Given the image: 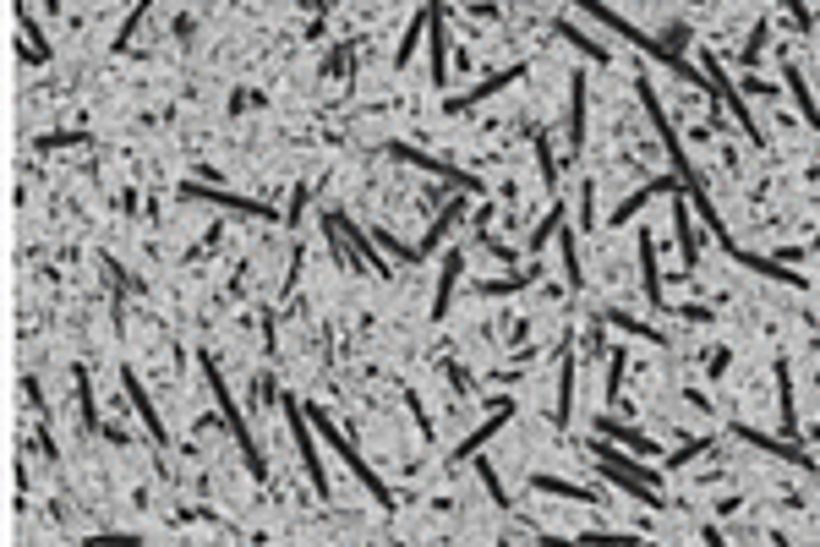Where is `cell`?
Instances as JSON below:
<instances>
[{
	"label": "cell",
	"instance_id": "obj_2",
	"mask_svg": "<svg viewBox=\"0 0 820 547\" xmlns=\"http://www.w3.org/2000/svg\"><path fill=\"white\" fill-rule=\"evenodd\" d=\"M197 372H203V383H208V394H214L219 416H225L230 438H236V449H241L246 471H252V482H268V460H263V449H257L252 427H246V416H241V405H236V394H230V383H225V372H219V362H214L208 351H197Z\"/></svg>",
	"mask_w": 820,
	"mask_h": 547
},
{
	"label": "cell",
	"instance_id": "obj_34",
	"mask_svg": "<svg viewBox=\"0 0 820 547\" xmlns=\"http://www.w3.org/2000/svg\"><path fill=\"white\" fill-rule=\"evenodd\" d=\"M624 372H629L624 351H607V394L602 400H624Z\"/></svg>",
	"mask_w": 820,
	"mask_h": 547
},
{
	"label": "cell",
	"instance_id": "obj_44",
	"mask_svg": "<svg viewBox=\"0 0 820 547\" xmlns=\"http://www.w3.org/2000/svg\"><path fill=\"white\" fill-rule=\"evenodd\" d=\"M323 72H328V77H334V72H350V44H339V50L328 55V66H323Z\"/></svg>",
	"mask_w": 820,
	"mask_h": 547
},
{
	"label": "cell",
	"instance_id": "obj_10",
	"mask_svg": "<svg viewBox=\"0 0 820 547\" xmlns=\"http://www.w3.org/2000/svg\"><path fill=\"white\" fill-rule=\"evenodd\" d=\"M427 6V61H432V88H449V28H443V0H421Z\"/></svg>",
	"mask_w": 820,
	"mask_h": 547
},
{
	"label": "cell",
	"instance_id": "obj_15",
	"mask_svg": "<svg viewBox=\"0 0 820 547\" xmlns=\"http://www.w3.org/2000/svg\"><path fill=\"white\" fill-rule=\"evenodd\" d=\"M640 285H646V312H667V290H662V269H656V241L651 230L640 236Z\"/></svg>",
	"mask_w": 820,
	"mask_h": 547
},
{
	"label": "cell",
	"instance_id": "obj_42",
	"mask_svg": "<svg viewBox=\"0 0 820 547\" xmlns=\"http://www.w3.org/2000/svg\"><path fill=\"white\" fill-rule=\"evenodd\" d=\"M580 225H585V230L602 225V219H596V186H591V181L580 186Z\"/></svg>",
	"mask_w": 820,
	"mask_h": 547
},
{
	"label": "cell",
	"instance_id": "obj_17",
	"mask_svg": "<svg viewBox=\"0 0 820 547\" xmlns=\"http://www.w3.org/2000/svg\"><path fill=\"white\" fill-rule=\"evenodd\" d=\"M673 230H678V258H684V274L700 263V236H695V219H689V197L673 186Z\"/></svg>",
	"mask_w": 820,
	"mask_h": 547
},
{
	"label": "cell",
	"instance_id": "obj_11",
	"mask_svg": "<svg viewBox=\"0 0 820 547\" xmlns=\"http://www.w3.org/2000/svg\"><path fill=\"white\" fill-rule=\"evenodd\" d=\"M728 438H738V444H749V449H760V455H777V460H788V465H810V455H804L799 444H788V433L771 438V433H760V427H749V422H733Z\"/></svg>",
	"mask_w": 820,
	"mask_h": 547
},
{
	"label": "cell",
	"instance_id": "obj_7",
	"mask_svg": "<svg viewBox=\"0 0 820 547\" xmlns=\"http://www.w3.org/2000/svg\"><path fill=\"white\" fill-rule=\"evenodd\" d=\"M181 197H192V203H208V208H225V214H246V219H279L268 203H257V197H236V192H225L219 181H186ZM279 225H285V219H279Z\"/></svg>",
	"mask_w": 820,
	"mask_h": 547
},
{
	"label": "cell",
	"instance_id": "obj_39",
	"mask_svg": "<svg viewBox=\"0 0 820 547\" xmlns=\"http://www.w3.org/2000/svg\"><path fill=\"white\" fill-rule=\"evenodd\" d=\"M706 449H711V438H689L684 449H673V455H667V471H684V465L695 460V455H706Z\"/></svg>",
	"mask_w": 820,
	"mask_h": 547
},
{
	"label": "cell",
	"instance_id": "obj_26",
	"mask_svg": "<svg viewBox=\"0 0 820 547\" xmlns=\"http://www.w3.org/2000/svg\"><path fill=\"white\" fill-rule=\"evenodd\" d=\"M460 219H465V197H454V203H443V214H438V219H432V225H427V241H421V258H427V252L438 247V241L449 236L454 225H460Z\"/></svg>",
	"mask_w": 820,
	"mask_h": 547
},
{
	"label": "cell",
	"instance_id": "obj_6",
	"mask_svg": "<svg viewBox=\"0 0 820 547\" xmlns=\"http://www.w3.org/2000/svg\"><path fill=\"white\" fill-rule=\"evenodd\" d=\"M700 72H706V83H711V93H717L722 104H728V110L738 115V126H744V137L755 148H766V132H760V121L755 115H749V104H744V93L733 88V77H728V66L717 61V55H700Z\"/></svg>",
	"mask_w": 820,
	"mask_h": 547
},
{
	"label": "cell",
	"instance_id": "obj_20",
	"mask_svg": "<svg viewBox=\"0 0 820 547\" xmlns=\"http://www.w3.org/2000/svg\"><path fill=\"white\" fill-rule=\"evenodd\" d=\"M585 88H591V83H585V72H574L569 77V148H574V154L585 148Z\"/></svg>",
	"mask_w": 820,
	"mask_h": 547
},
{
	"label": "cell",
	"instance_id": "obj_27",
	"mask_svg": "<svg viewBox=\"0 0 820 547\" xmlns=\"http://www.w3.org/2000/svg\"><path fill=\"white\" fill-rule=\"evenodd\" d=\"M72 383H77V411H82V427H88V433H104V422H99V405H93V383H88V367H77V372H72Z\"/></svg>",
	"mask_w": 820,
	"mask_h": 547
},
{
	"label": "cell",
	"instance_id": "obj_22",
	"mask_svg": "<svg viewBox=\"0 0 820 547\" xmlns=\"http://www.w3.org/2000/svg\"><path fill=\"white\" fill-rule=\"evenodd\" d=\"M602 323H613V329H624V334H635V340H651V345H667V334L656 329V323L646 318H635V312H618V307H602Z\"/></svg>",
	"mask_w": 820,
	"mask_h": 547
},
{
	"label": "cell",
	"instance_id": "obj_25",
	"mask_svg": "<svg viewBox=\"0 0 820 547\" xmlns=\"http://www.w3.org/2000/svg\"><path fill=\"white\" fill-rule=\"evenodd\" d=\"M777 405H782V433H799V416H793V367L788 356H777Z\"/></svg>",
	"mask_w": 820,
	"mask_h": 547
},
{
	"label": "cell",
	"instance_id": "obj_24",
	"mask_svg": "<svg viewBox=\"0 0 820 547\" xmlns=\"http://www.w3.org/2000/svg\"><path fill=\"white\" fill-rule=\"evenodd\" d=\"M558 356H564V372H558V411H553V422L569 427V416H574V340Z\"/></svg>",
	"mask_w": 820,
	"mask_h": 547
},
{
	"label": "cell",
	"instance_id": "obj_14",
	"mask_svg": "<svg viewBox=\"0 0 820 547\" xmlns=\"http://www.w3.org/2000/svg\"><path fill=\"white\" fill-rule=\"evenodd\" d=\"M460 274H465V252H460V247H454V252H443V274H438V290H432V323H443V318H449L454 290H460Z\"/></svg>",
	"mask_w": 820,
	"mask_h": 547
},
{
	"label": "cell",
	"instance_id": "obj_12",
	"mask_svg": "<svg viewBox=\"0 0 820 547\" xmlns=\"http://www.w3.org/2000/svg\"><path fill=\"white\" fill-rule=\"evenodd\" d=\"M121 389H126V400H132V411H137V416H143V427H148V438H154V444L164 449V438H170V433H164V416H159V405H154V394H148V389H143V378H137V372H132V367H121Z\"/></svg>",
	"mask_w": 820,
	"mask_h": 547
},
{
	"label": "cell",
	"instance_id": "obj_33",
	"mask_svg": "<svg viewBox=\"0 0 820 547\" xmlns=\"http://www.w3.org/2000/svg\"><path fill=\"white\" fill-rule=\"evenodd\" d=\"M536 165H542V186L558 197V159H553V143H547L542 132H536Z\"/></svg>",
	"mask_w": 820,
	"mask_h": 547
},
{
	"label": "cell",
	"instance_id": "obj_4",
	"mask_svg": "<svg viewBox=\"0 0 820 547\" xmlns=\"http://www.w3.org/2000/svg\"><path fill=\"white\" fill-rule=\"evenodd\" d=\"M307 416H312V427H318V433L328 438V449H334V455H339V465H345V471L356 476L361 487H367V498H372V504H383V509H394V504H400V498H394V487H383V476H378V471H372L367 460L356 455V444H350L345 433H339V422H328L323 411H307Z\"/></svg>",
	"mask_w": 820,
	"mask_h": 547
},
{
	"label": "cell",
	"instance_id": "obj_37",
	"mask_svg": "<svg viewBox=\"0 0 820 547\" xmlns=\"http://www.w3.org/2000/svg\"><path fill=\"white\" fill-rule=\"evenodd\" d=\"M558 39H564V44H580V50L591 55V61H602V66H607V50H602V44H591V39H585V33L574 28V22H558Z\"/></svg>",
	"mask_w": 820,
	"mask_h": 547
},
{
	"label": "cell",
	"instance_id": "obj_21",
	"mask_svg": "<svg viewBox=\"0 0 820 547\" xmlns=\"http://www.w3.org/2000/svg\"><path fill=\"white\" fill-rule=\"evenodd\" d=\"M334 219H339V236L350 241V252H356V258H361V269H372V274H383V269H389V263H383L378 252H372V241H367V236H361V230H356V219H350V214H339V208H334Z\"/></svg>",
	"mask_w": 820,
	"mask_h": 547
},
{
	"label": "cell",
	"instance_id": "obj_38",
	"mask_svg": "<svg viewBox=\"0 0 820 547\" xmlns=\"http://www.w3.org/2000/svg\"><path fill=\"white\" fill-rule=\"evenodd\" d=\"M378 247L389 252L394 263H416V258H421V247H405V241H400V236H389V230H378Z\"/></svg>",
	"mask_w": 820,
	"mask_h": 547
},
{
	"label": "cell",
	"instance_id": "obj_48",
	"mask_svg": "<svg viewBox=\"0 0 820 547\" xmlns=\"http://www.w3.org/2000/svg\"><path fill=\"white\" fill-rule=\"evenodd\" d=\"M39 6H44V11H55V6H61V0H39Z\"/></svg>",
	"mask_w": 820,
	"mask_h": 547
},
{
	"label": "cell",
	"instance_id": "obj_47",
	"mask_svg": "<svg viewBox=\"0 0 820 547\" xmlns=\"http://www.w3.org/2000/svg\"><path fill=\"white\" fill-rule=\"evenodd\" d=\"M728 367H733V351H717V356H711V378H722Z\"/></svg>",
	"mask_w": 820,
	"mask_h": 547
},
{
	"label": "cell",
	"instance_id": "obj_35",
	"mask_svg": "<svg viewBox=\"0 0 820 547\" xmlns=\"http://www.w3.org/2000/svg\"><path fill=\"white\" fill-rule=\"evenodd\" d=\"M564 219H569V214H564V203H553V214H547V219H542V225H536V230H531V252H542V247H547V241H553V236H558V225H564Z\"/></svg>",
	"mask_w": 820,
	"mask_h": 547
},
{
	"label": "cell",
	"instance_id": "obj_13",
	"mask_svg": "<svg viewBox=\"0 0 820 547\" xmlns=\"http://www.w3.org/2000/svg\"><path fill=\"white\" fill-rule=\"evenodd\" d=\"M509 416H514V400H492V416H487L482 427H476L471 438H465L460 449H454V465H465V460H476V455H482V449H487V438H498Z\"/></svg>",
	"mask_w": 820,
	"mask_h": 547
},
{
	"label": "cell",
	"instance_id": "obj_40",
	"mask_svg": "<svg viewBox=\"0 0 820 547\" xmlns=\"http://www.w3.org/2000/svg\"><path fill=\"white\" fill-rule=\"evenodd\" d=\"M405 394V405H410V416H416V427H421V438L432 444V416H427V405H421V394L416 389H400Z\"/></svg>",
	"mask_w": 820,
	"mask_h": 547
},
{
	"label": "cell",
	"instance_id": "obj_19",
	"mask_svg": "<svg viewBox=\"0 0 820 547\" xmlns=\"http://www.w3.org/2000/svg\"><path fill=\"white\" fill-rule=\"evenodd\" d=\"M531 487H536V493H547V498H574V504H602V493H596V487L564 482V476H547V471H536V476H531Z\"/></svg>",
	"mask_w": 820,
	"mask_h": 547
},
{
	"label": "cell",
	"instance_id": "obj_36",
	"mask_svg": "<svg viewBox=\"0 0 820 547\" xmlns=\"http://www.w3.org/2000/svg\"><path fill=\"white\" fill-rule=\"evenodd\" d=\"M476 476H482V487H487V498L498 509H509V493H503V482H498V471H492V460H482L476 455Z\"/></svg>",
	"mask_w": 820,
	"mask_h": 547
},
{
	"label": "cell",
	"instance_id": "obj_3",
	"mask_svg": "<svg viewBox=\"0 0 820 547\" xmlns=\"http://www.w3.org/2000/svg\"><path fill=\"white\" fill-rule=\"evenodd\" d=\"M591 455H596V465H602V476H613L618 487H624L629 498H640L646 509H662L667 498H662V476L651 471V465H640L635 455H624V449H613L602 433H596V444H591Z\"/></svg>",
	"mask_w": 820,
	"mask_h": 547
},
{
	"label": "cell",
	"instance_id": "obj_43",
	"mask_svg": "<svg viewBox=\"0 0 820 547\" xmlns=\"http://www.w3.org/2000/svg\"><path fill=\"white\" fill-rule=\"evenodd\" d=\"M760 50H766V22H755V33H749V44H744V55H738V66H755Z\"/></svg>",
	"mask_w": 820,
	"mask_h": 547
},
{
	"label": "cell",
	"instance_id": "obj_50",
	"mask_svg": "<svg viewBox=\"0 0 820 547\" xmlns=\"http://www.w3.org/2000/svg\"><path fill=\"white\" fill-rule=\"evenodd\" d=\"M815 383H820V372H815Z\"/></svg>",
	"mask_w": 820,
	"mask_h": 547
},
{
	"label": "cell",
	"instance_id": "obj_1",
	"mask_svg": "<svg viewBox=\"0 0 820 547\" xmlns=\"http://www.w3.org/2000/svg\"><path fill=\"white\" fill-rule=\"evenodd\" d=\"M640 104H646V115H651V126L656 132H662V148H667V159H673V181H678V192L689 197V203H695V219L700 225L711 230V236L722 241V252H733L738 241H733V230L722 225V214H717V203H711V192H706V181H700V170L689 165V154H684V143H678V132H673V121H667L662 115V99H656V88L646 83V77H640Z\"/></svg>",
	"mask_w": 820,
	"mask_h": 547
},
{
	"label": "cell",
	"instance_id": "obj_8",
	"mask_svg": "<svg viewBox=\"0 0 820 547\" xmlns=\"http://www.w3.org/2000/svg\"><path fill=\"white\" fill-rule=\"evenodd\" d=\"M383 154L400 159V165H410V170H427V176H443V181H454V186H471V197H482V192H487V181H482V176H465V170L443 165V159L421 154V148H410V143H383Z\"/></svg>",
	"mask_w": 820,
	"mask_h": 547
},
{
	"label": "cell",
	"instance_id": "obj_45",
	"mask_svg": "<svg viewBox=\"0 0 820 547\" xmlns=\"http://www.w3.org/2000/svg\"><path fill=\"white\" fill-rule=\"evenodd\" d=\"M449 383H454V389H460V394H471V400H476V383L465 378V367H449Z\"/></svg>",
	"mask_w": 820,
	"mask_h": 547
},
{
	"label": "cell",
	"instance_id": "obj_18",
	"mask_svg": "<svg viewBox=\"0 0 820 547\" xmlns=\"http://www.w3.org/2000/svg\"><path fill=\"white\" fill-rule=\"evenodd\" d=\"M673 186H678L673 176H656V181H646V186H640V192H629V197H624V203H618V208H613V219H607V225H629V219H635V214H640V208H646V203H651V197H662V192H673Z\"/></svg>",
	"mask_w": 820,
	"mask_h": 547
},
{
	"label": "cell",
	"instance_id": "obj_29",
	"mask_svg": "<svg viewBox=\"0 0 820 547\" xmlns=\"http://www.w3.org/2000/svg\"><path fill=\"white\" fill-rule=\"evenodd\" d=\"M536 274H542V269L531 263V269H520V274H509V279H482V285H476V296H514V290H525Z\"/></svg>",
	"mask_w": 820,
	"mask_h": 547
},
{
	"label": "cell",
	"instance_id": "obj_49",
	"mask_svg": "<svg viewBox=\"0 0 820 547\" xmlns=\"http://www.w3.org/2000/svg\"><path fill=\"white\" fill-rule=\"evenodd\" d=\"M810 438H820V427H815V433H810Z\"/></svg>",
	"mask_w": 820,
	"mask_h": 547
},
{
	"label": "cell",
	"instance_id": "obj_23",
	"mask_svg": "<svg viewBox=\"0 0 820 547\" xmlns=\"http://www.w3.org/2000/svg\"><path fill=\"white\" fill-rule=\"evenodd\" d=\"M596 433H602V438H618L629 455H656V444H651L646 433H635L629 422H613V416H602V422H596Z\"/></svg>",
	"mask_w": 820,
	"mask_h": 547
},
{
	"label": "cell",
	"instance_id": "obj_41",
	"mask_svg": "<svg viewBox=\"0 0 820 547\" xmlns=\"http://www.w3.org/2000/svg\"><path fill=\"white\" fill-rule=\"evenodd\" d=\"M143 17H148V0H137L132 17H126V22H121V33H115V50H126V44H132V33H137V22H143Z\"/></svg>",
	"mask_w": 820,
	"mask_h": 547
},
{
	"label": "cell",
	"instance_id": "obj_46",
	"mask_svg": "<svg viewBox=\"0 0 820 547\" xmlns=\"http://www.w3.org/2000/svg\"><path fill=\"white\" fill-rule=\"evenodd\" d=\"M782 6H788V17L799 22V28H810V6H804V0H782Z\"/></svg>",
	"mask_w": 820,
	"mask_h": 547
},
{
	"label": "cell",
	"instance_id": "obj_28",
	"mask_svg": "<svg viewBox=\"0 0 820 547\" xmlns=\"http://www.w3.org/2000/svg\"><path fill=\"white\" fill-rule=\"evenodd\" d=\"M558 252H564V279H569V290H580V285H585V269H580V241H574L569 225H558Z\"/></svg>",
	"mask_w": 820,
	"mask_h": 547
},
{
	"label": "cell",
	"instance_id": "obj_31",
	"mask_svg": "<svg viewBox=\"0 0 820 547\" xmlns=\"http://www.w3.org/2000/svg\"><path fill=\"white\" fill-rule=\"evenodd\" d=\"M93 132H44L33 137V154H55V148H88Z\"/></svg>",
	"mask_w": 820,
	"mask_h": 547
},
{
	"label": "cell",
	"instance_id": "obj_16",
	"mask_svg": "<svg viewBox=\"0 0 820 547\" xmlns=\"http://www.w3.org/2000/svg\"><path fill=\"white\" fill-rule=\"evenodd\" d=\"M782 88H788V99L799 104V115H804V126H810V132H820V99H815V88H810V77L799 72V66H782Z\"/></svg>",
	"mask_w": 820,
	"mask_h": 547
},
{
	"label": "cell",
	"instance_id": "obj_5",
	"mask_svg": "<svg viewBox=\"0 0 820 547\" xmlns=\"http://www.w3.org/2000/svg\"><path fill=\"white\" fill-rule=\"evenodd\" d=\"M279 411H285V422H290V438H296V455H301V465H307L312 493L328 498V471H323V460H318V444H312V416L296 405V394H279Z\"/></svg>",
	"mask_w": 820,
	"mask_h": 547
},
{
	"label": "cell",
	"instance_id": "obj_30",
	"mask_svg": "<svg viewBox=\"0 0 820 547\" xmlns=\"http://www.w3.org/2000/svg\"><path fill=\"white\" fill-rule=\"evenodd\" d=\"M421 28H427V6L416 11V17H410V28H405V39L394 44V66H410V55L421 50Z\"/></svg>",
	"mask_w": 820,
	"mask_h": 547
},
{
	"label": "cell",
	"instance_id": "obj_32",
	"mask_svg": "<svg viewBox=\"0 0 820 547\" xmlns=\"http://www.w3.org/2000/svg\"><path fill=\"white\" fill-rule=\"evenodd\" d=\"M17 17H22V33H28V44H22V61L44 66V61H50V44H44V33L33 28V17H28V11H17Z\"/></svg>",
	"mask_w": 820,
	"mask_h": 547
},
{
	"label": "cell",
	"instance_id": "obj_9",
	"mask_svg": "<svg viewBox=\"0 0 820 547\" xmlns=\"http://www.w3.org/2000/svg\"><path fill=\"white\" fill-rule=\"evenodd\" d=\"M531 72V66L525 61H514V66H503V72H492V77H482V83L476 88H465V93H449V104H443V110L449 115H465V110H476V104H487L492 93H503V88H514L520 83V77Z\"/></svg>",
	"mask_w": 820,
	"mask_h": 547
}]
</instances>
